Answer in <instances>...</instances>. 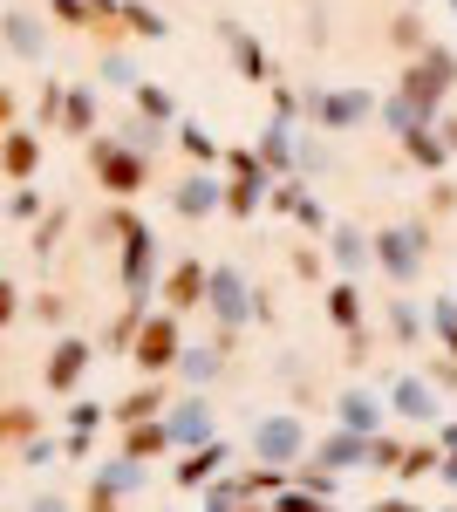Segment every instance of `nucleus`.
<instances>
[{
	"label": "nucleus",
	"instance_id": "obj_1",
	"mask_svg": "<svg viewBox=\"0 0 457 512\" xmlns=\"http://www.w3.org/2000/svg\"><path fill=\"white\" fill-rule=\"evenodd\" d=\"M89 164H96V178H103L110 192H137V185H144V164L130 158V151H116V144H96Z\"/></svg>",
	"mask_w": 457,
	"mask_h": 512
},
{
	"label": "nucleus",
	"instance_id": "obj_2",
	"mask_svg": "<svg viewBox=\"0 0 457 512\" xmlns=\"http://www.w3.org/2000/svg\"><path fill=\"white\" fill-rule=\"evenodd\" d=\"M171 355H178V328L171 321H144L137 328V369H164Z\"/></svg>",
	"mask_w": 457,
	"mask_h": 512
},
{
	"label": "nucleus",
	"instance_id": "obj_3",
	"mask_svg": "<svg viewBox=\"0 0 457 512\" xmlns=\"http://www.w3.org/2000/svg\"><path fill=\"white\" fill-rule=\"evenodd\" d=\"M35 164H41V144L28 137V130H14V137L0 144V171H7V178H28Z\"/></svg>",
	"mask_w": 457,
	"mask_h": 512
},
{
	"label": "nucleus",
	"instance_id": "obj_4",
	"mask_svg": "<svg viewBox=\"0 0 457 512\" xmlns=\"http://www.w3.org/2000/svg\"><path fill=\"white\" fill-rule=\"evenodd\" d=\"M82 362H89V349H82V342H62L55 362H48V383H55V390H69V383L82 376Z\"/></svg>",
	"mask_w": 457,
	"mask_h": 512
},
{
	"label": "nucleus",
	"instance_id": "obj_5",
	"mask_svg": "<svg viewBox=\"0 0 457 512\" xmlns=\"http://www.w3.org/2000/svg\"><path fill=\"white\" fill-rule=\"evenodd\" d=\"M198 287H205V274H198V267H178L171 287H164V301H171V308H191V301H198Z\"/></svg>",
	"mask_w": 457,
	"mask_h": 512
},
{
	"label": "nucleus",
	"instance_id": "obj_6",
	"mask_svg": "<svg viewBox=\"0 0 457 512\" xmlns=\"http://www.w3.org/2000/svg\"><path fill=\"white\" fill-rule=\"evenodd\" d=\"M35 410H21V403H14V410H0V444H14V437H35Z\"/></svg>",
	"mask_w": 457,
	"mask_h": 512
},
{
	"label": "nucleus",
	"instance_id": "obj_7",
	"mask_svg": "<svg viewBox=\"0 0 457 512\" xmlns=\"http://www.w3.org/2000/svg\"><path fill=\"white\" fill-rule=\"evenodd\" d=\"M151 410H157V390H144V396H130V403L116 410V424H144Z\"/></svg>",
	"mask_w": 457,
	"mask_h": 512
},
{
	"label": "nucleus",
	"instance_id": "obj_8",
	"mask_svg": "<svg viewBox=\"0 0 457 512\" xmlns=\"http://www.w3.org/2000/svg\"><path fill=\"white\" fill-rule=\"evenodd\" d=\"M130 451H137V458H151V451H164V431H151V424H144V431L130 437Z\"/></svg>",
	"mask_w": 457,
	"mask_h": 512
},
{
	"label": "nucleus",
	"instance_id": "obj_9",
	"mask_svg": "<svg viewBox=\"0 0 457 512\" xmlns=\"http://www.w3.org/2000/svg\"><path fill=\"white\" fill-rule=\"evenodd\" d=\"M62 117L76 123V130H89V96H69V103H62Z\"/></svg>",
	"mask_w": 457,
	"mask_h": 512
},
{
	"label": "nucleus",
	"instance_id": "obj_10",
	"mask_svg": "<svg viewBox=\"0 0 457 512\" xmlns=\"http://www.w3.org/2000/svg\"><path fill=\"white\" fill-rule=\"evenodd\" d=\"M0 321H14V287L0 280Z\"/></svg>",
	"mask_w": 457,
	"mask_h": 512
},
{
	"label": "nucleus",
	"instance_id": "obj_11",
	"mask_svg": "<svg viewBox=\"0 0 457 512\" xmlns=\"http://www.w3.org/2000/svg\"><path fill=\"white\" fill-rule=\"evenodd\" d=\"M7 117H14V96H7V89H0V123H7Z\"/></svg>",
	"mask_w": 457,
	"mask_h": 512
}]
</instances>
